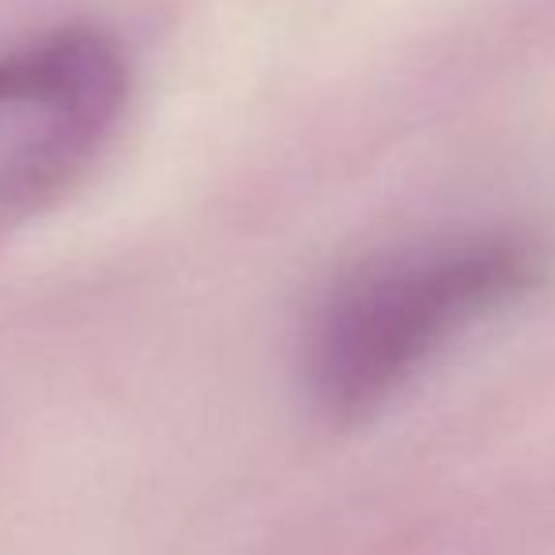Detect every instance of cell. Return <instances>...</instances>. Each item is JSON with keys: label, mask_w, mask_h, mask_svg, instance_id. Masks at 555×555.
I'll return each mask as SVG.
<instances>
[{"label": "cell", "mask_w": 555, "mask_h": 555, "mask_svg": "<svg viewBox=\"0 0 555 555\" xmlns=\"http://www.w3.org/2000/svg\"><path fill=\"white\" fill-rule=\"evenodd\" d=\"M548 257L518 231H461L374 254L322 295L307 330V386L333 420L389 404L450 344L544 280Z\"/></svg>", "instance_id": "6da1fadb"}, {"label": "cell", "mask_w": 555, "mask_h": 555, "mask_svg": "<svg viewBox=\"0 0 555 555\" xmlns=\"http://www.w3.org/2000/svg\"><path fill=\"white\" fill-rule=\"evenodd\" d=\"M125 103L129 61L99 27H53L0 50V234L95 167Z\"/></svg>", "instance_id": "7a4b0ae2"}]
</instances>
